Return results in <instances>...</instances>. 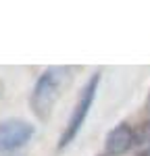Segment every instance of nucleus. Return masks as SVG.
Masks as SVG:
<instances>
[{
	"mask_svg": "<svg viewBox=\"0 0 150 156\" xmlns=\"http://www.w3.org/2000/svg\"><path fill=\"white\" fill-rule=\"evenodd\" d=\"M69 79H71V71L67 67H48L38 77L36 85L31 90V96H29V106L40 121L50 119L62 94V87L69 83Z\"/></svg>",
	"mask_w": 150,
	"mask_h": 156,
	"instance_id": "obj_1",
	"label": "nucleus"
},
{
	"mask_svg": "<svg viewBox=\"0 0 150 156\" xmlns=\"http://www.w3.org/2000/svg\"><path fill=\"white\" fill-rule=\"evenodd\" d=\"M98 85H100V73H94L90 79L86 81V85L81 87L79 96H77V102L73 106V112L69 117V123L65 125V131L61 133L59 137V150L67 148V146L77 137V133L81 131L84 123H86L88 115H90V108L96 100V94H98Z\"/></svg>",
	"mask_w": 150,
	"mask_h": 156,
	"instance_id": "obj_2",
	"label": "nucleus"
},
{
	"mask_svg": "<svg viewBox=\"0 0 150 156\" xmlns=\"http://www.w3.org/2000/svg\"><path fill=\"white\" fill-rule=\"evenodd\" d=\"M36 133V127L25 119L0 121V152H12L25 146Z\"/></svg>",
	"mask_w": 150,
	"mask_h": 156,
	"instance_id": "obj_3",
	"label": "nucleus"
},
{
	"mask_svg": "<svg viewBox=\"0 0 150 156\" xmlns=\"http://www.w3.org/2000/svg\"><path fill=\"white\" fill-rule=\"evenodd\" d=\"M134 146H136V129H131L127 123H119L104 137V154L121 156L129 152Z\"/></svg>",
	"mask_w": 150,
	"mask_h": 156,
	"instance_id": "obj_4",
	"label": "nucleus"
},
{
	"mask_svg": "<svg viewBox=\"0 0 150 156\" xmlns=\"http://www.w3.org/2000/svg\"><path fill=\"white\" fill-rule=\"evenodd\" d=\"M136 156H150V123H144L140 129H136Z\"/></svg>",
	"mask_w": 150,
	"mask_h": 156,
	"instance_id": "obj_5",
	"label": "nucleus"
},
{
	"mask_svg": "<svg viewBox=\"0 0 150 156\" xmlns=\"http://www.w3.org/2000/svg\"><path fill=\"white\" fill-rule=\"evenodd\" d=\"M146 110L150 112V94H148V98H146Z\"/></svg>",
	"mask_w": 150,
	"mask_h": 156,
	"instance_id": "obj_6",
	"label": "nucleus"
},
{
	"mask_svg": "<svg viewBox=\"0 0 150 156\" xmlns=\"http://www.w3.org/2000/svg\"><path fill=\"white\" fill-rule=\"evenodd\" d=\"M102 156H106V154H102Z\"/></svg>",
	"mask_w": 150,
	"mask_h": 156,
	"instance_id": "obj_7",
	"label": "nucleus"
}]
</instances>
